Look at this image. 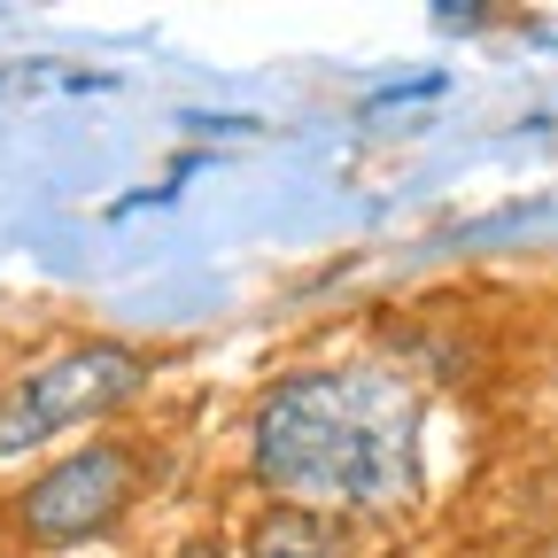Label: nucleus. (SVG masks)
I'll return each mask as SVG.
<instances>
[{"mask_svg": "<svg viewBox=\"0 0 558 558\" xmlns=\"http://www.w3.org/2000/svg\"><path fill=\"white\" fill-rule=\"evenodd\" d=\"M248 458L303 512H388L418 473V396L380 365L295 373L264 396Z\"/></svg>", "mask_w": 558, "mask_h": 558, "instance_id": "f257e3e1", "label": "nucleus"}, {"mask_svg": "<svg viewBox=\"0 0 558 558\" xmlns=\"http://www.w3.org/2000/svg\"><path fill=\"white\" fill-rule=\"evenodd\" d=\"M248 558H349L341 527L326 512H303V505H279L248 527Z\"/></svg>", "mask_w": 558, "mask_h": 558, "instance_id": "20e7f679", "label": "nucleus"}, {"mask_svg": "<svg viewBox=\"0 0 558 558\" xmlns=\"http://www.w3.org/2000/svg\"><path fill=\"white\" fill-rule=\"evenodd\" d=\"M140 488V450L124 442H86L70 450L62 465H47L24 497L9 505V527L39 550H70V543H94L101 527H117V512L132 505Z\"/></svg>", "mask_w": 558, "mask_h": 558, "instance_id": "7ed1b4c3", "label": "nucleus"}, {"mask_svg": "<svg viewBox=\"0 0 558 558\" xmlns=\"http://www.w3.org/2000/svg\"><path fill=\"white\" fill-rule=\"evenodd\" d=\"M140 380H148V365L124 341H78L62 357L24 365L16 380H0V458H24V450L70 435L78 418H101V411L132 403Z\"/></svg>", "mask_w": 558, "mask_h": 558, "instance_id": "f03ea898", "label": "nucleus"}, {"mask_svg": "<svg viewBox=\"0 0 558 558\" xmlns=\"http://www.w3.org/2000/svg\"><path fill=\"white\" fill-rule=\"evenodd\" d=\"M171 558H226V550H218V543H209V535H202V543H179Z\"/></svg>", "mask_w": 558, "mask_h": 558, "instance_id": "39448f33", "label": "nucleus"}]
</instances>
